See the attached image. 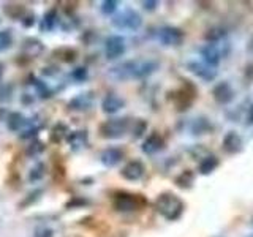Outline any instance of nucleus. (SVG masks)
I'll return each mask as SVG.
<instances>
[{
  "mask_svg": "<svg viewBox=\"0 0 253 237\" xmlns=\"http://www.w3.org/2000/svg\"><path fill=\"white\" fill-rule=\"evenodd\" d=\"M158 70V62L150 59H138L119 63L117 67L109 70V76L117 81H128V79H142L147 78Z\"/></svg>",
  "mask_w": 253,
  "mask_h": 237,
  "instance_id": "obj_1",
  "label": "nucleus"
},
{
  "mask_svg": "<svg viewBox=\"0 0 253 237\" xmlns=\"http://www.w3.org/2000/svg\"><path fill=\"white\" fill-rule=\"evenodd\" d=\"M155 209L163 218L168 221H176L184 213L185 204L177 195L174 193H162L155 199Z\"/></svg>",
  "mask_w": 253,
  "mask_h": 237,
  "instance_id": "obj_2",
  "label": "nucleus"
},
{
  "mask_svg": "<svg viewBox=\"0 0 253 237\" xmlns=\"http://www.w3.org/2000/svg\"><path fill=\"white\" fill-rule=\"evenodd\" d=\"M229 52V44L223 40L220 41H209L206 46L201 47V57L204 60V63H208L209 67L215 68L218 63L221 62V59H225Z\"/></svg>",
  "mask_w": 253,
  "mask_h": 237,
  "instance_id": "obj_3",
  "label": "nucleus"
},
{
  "mask_svg": "<svg viewBox=\"0 0 253 237\" xmlns=\"http://www.w3.org/2000/svg\"><path fill=\"white\" fill-rule=\"evenodd\" d=\"M128 128H130L128 118H109V120L101 123L100 133L106 139H119L125 136Z\"/></svg>",
  "mask_w": 253,
  "mask_h": 237,
  "instance_id": "obj_4",
  "label": "nucleus"
},
{
  "mask_svg": "<svg viewBox=\"0 0 253 237\" xmlns=\"http://www.w3.org/2000/svg\"><path fill=\"white\" fill-rule=\"evenodd\" d=\"M111 22H113L114 27L121 30H138L142 26V18L138 11L131 10V8H126L122 13L114 16V19Z\"/></svg>",
  "mask_w": 253,
  "mask_h": 237,
  "instance_id": "obj_5",
  "label": "nucleus"
},
{
  "mask_svg": "<svg viewBox=\"0 0 253 237\" xmlns=\"http://www.w3.org/2000/svg\"><path fill=\"white\" fill-rule=\"evenodd\" d=\"M125 38L121 35H111L105 41V55L108 60H116L125 54Z\"/></svg>",
  "mask_w": 253,
  "mask_h": 237,
  "instance_id": "obj_6",
  "label": "nucleus"
},
{
  "mask_svg": "<svg viewBox=\"0 0 253 237\" xmlns=\"http://www.w3.org/2000/svg\"><path fill=\"white\" fill-rule=\"evenodd\" d=\"M158 40L163 46H180L182 41H184V32L177 27H172V26H165L158 30Z\"/></svg>",
  "mask_w": 253,
  "mask_h": 237,
  "instance_id": "obj_7",
  "label": "nucleus"
},
{
  "mask_svg": "<svg viewBox=\"0 0 253 237\" xmlns=\"http://www.w3.org/2000/svg\"><path fill=\"white\" fill-rule=\"evenodd\" d=\"M114 209L119 212H133L138 210L141 205V199L136 195H130V193H117L114 196Z\"/></svg>",
  "mask_w": 253,
  "mask_h": 237,
  "instance_id": "obj_8",
  "label": "nucleus"
},
{
  "mask_svg": "<svg viewBox=\"0 0 253 237\" xmlns=\"http://www.w3.org/2000/svg\"><path fill=\"white\" fill-rule=\"evenodd\" d=\"M144 172H146V166L142 161L139 160H131L126 163L122 171H121V176L125 179V180H130V182H136L139 180L142 176H144Z\"/></svg>",
  "mask_w": 253,
  "mask_h": 237,
  "instance_id": "obj_9",
  "label": "nucleus"
},
{
  "mask_svg": "<svg viewBox=\"0 0 253 237\" xmlns=\"http://www.w3.org/2000/svg\"><path fill=\"white\" fill-rule=\"evenodd\" d=\"M212 95H213V100H215L218 105H228V103H231L234 100V89L229 82L223 81L213 87Z\"/></svg>",
  "mask_w": 253,
  "mask_h": 237,
  "instance_id": "obj_10",
  "label": "nucleus"
},
{
  "mask_svg": "<svg viewBox=\"0 0 253 237\" xmlns=\"http://www.w3.org/2000/svg\"><path fill=\"white\" fill-rule=\"evenodd\" d=\"M187 67L195 76L203 79V81H213L217 76V70L209 67L208 63H204V62H190Z\"/></svg>",
  "mask_w": 253,
  "mask_h": 237,
  "instance_id": "obj_11",
  "label": "nucleus"
},
{
  "mask_svg": "<svg viewBox=\"0 0 253 237\" xmlns=\"http://www.w3.org/2000/svg\"><path fill=\"white\" fill-rule=\"evenodd\" d=\"M163 146H165V141H163V138L160 136V133L154 131V133H150L149 136L144 139V142H142L141 149H142V152H144V154H147V155H154V154H157V152H160V150L163 149Z\"/></svg>",
  "mask_w": 253,
  "mask_h": 237,
  "instance_id": "obj_12",
  "label": "nucleus"
},
{
  "mask_svg": "<svg viewBox=\"0 0 253 237\" xmlns=\"http://www.w3.org/2000/svg\"><path fill=\"white\" fill-rule=\"evenodd\" d=\"M124 106H125V100L122 97H119V95H116V93L106 95V97L103 98V101H101V109H103V113H106V114H116Z\"/></svg>",
  "mask_w": 253,
  "mask_h": 237,
  "instance_id": "obj_13",
  "label": "nucleus"
},
{
  "mask_svg": "<svg viewBox=\"0 0 253 237\" xmlns=\"http://www.w3.org/2000/svg\"><path fill=\"white\" fill-rule=\"evenodd\" d=\"M124 158V152L122 149H117V147H109L105 149L100 155V160L101 163L106 166V168H114L116 164H119L122 161Z\"/></svg>",
  "mask_w": 253,
  "mask_h": 237,
  "instance_id": "obj_14",
  "label": "nucleus"
},
{
  "mask_svg": "<svg viewBox=\"0 0 253 237\" xmlns=\"http://www.w3.org/2000/svg\"><path fill=\"white\" fill-rule=\"evenodd\" d=\"M223 149L228 154H237L242 150V138L236 131H228L223 138Z\"/></svg>",
  "mask_w": 253,
  "mask_h": 237,
  "instance_id": "obj_15",
  "label": "nucleus"
},
{
  "mask_svg": "<svg viewBox=\"0 0 253 237\" xmlns=\"http://www.w3.org/2000/svg\"><path fill=\"white\" fill-rule=\"evenodd\" d=\"M8 128L13 130V131H26L29 128H32V125H30V120L27 117H24L22 114L19 113H13L10 117H8Z\"/></svg>",
  "mask_w": 253,
  "mask_h": 237,
  "instance_id": "obj_16",
  "label": "nucleus"
},
{
  "mask_svg": "<svg viewBox=\"0 0 253 237\" xmlns=\"http://www.w3.org/2000/svg\"><path fill=\"white\" fill-rule=\"evenodd\" d=\"M87 139H89V136H87V131L85 130H78V131H71L68 133L67 136V141L70 147L73 150H81L87 146Z\"/></svg>",
  "mask_w": 253,
  "mask_h": 237,
  "instance_id": "obj_17",
  "label": "nucleus"
},
{
  "mask_svg": "<svg viewBox=\"0 0 253 237\" xmlns=\"http://www.w3.org/2000/svg\"><path fill=\"white\" fill-rule=\"evenodd\" d=\"M218 164H220V161L215 155H208L200 161V164H198V172L203 174V176H208V174L213 172L218 168Z\"/></svg>",
  "mask_w": 253,
  "mask_h": 237,
  "instance_id": "obj_18",
  "label": "nucleus"
},
{
  "mask_svg": "<svg viewBox=\"0 0 253 237\" xmlns=\"http://www.w3.org/2000/svg\"><path fill=\"white\" fill-rule=\"evenodd\" d=\"M59 22V14H57V10H49L46 11L44 16L42 18V22H40V29L44 30V32H51L55 26H57Z\"/></svg>",
  "mask_w": 253,
  "mask_h": 237,
  "instance_id": "obj_19",
  "label": "nucleus"
},
{
  "mask_svg": "<svg viewBox=\"0 0 253 237\" xmlns=\"http://www.w3.org/2000/svg\"><path fill=\"white\" fill-rule=\"evenodd\" d=\"M92 101H93L92 93H81V95H78V97H75L73 100L70 101V108L76 109V111H83V109L89 108Z\"/></svg>",
  "mask_w": 253,
  "mask_h": 237,
  "instance_id": "obj_20",
  "label": "nucleus"
},
{
  "mask_svg": "<svg viewBox=\"0 0 253 237\" xmlns=\"http://www.w3.org/2000/svg\"><path fill=\"white\" fill-rule=\"evenodd\" d=\"M193 180H195L193 172L192 171H184L180 176L176 177V185L179 188H190L193 185Z\"/></svg>",
  "mask_w": 253,
  "mask_h": 237,
  "instance_id": "obj_21",
  "label": "nucleus"
},
{
  "mask_svg": "<svg viewBox=\"0 0 253 237\" xmlns=\"http://www.w3.org/2000/svg\"><path fill=\"white\" fill-rule=\"evenodd\" d=\"M44 172H46V166L43 163H38L29 171V180L34 182V184H37V182H40L44 177Z\"/></svg>",
  "mask_w": 253,
  "mask_h": 237,
  "instance_id": "obj_22",
  "label": "nucleus"
},
{
  "mask_svg": "<svg viewBox=\"0 0 253 237\" xmlns=\"http://www.w3.org/2000/svg\"><path fill=\"white\" fill-rule=\"evenodd\" d=\"M67 136H68V128L65 125H62V123H57L52 128V134H51V138H52V141H55V142H60L62 139H67Z\"/></svg>",
  "mask_w": 253,
  "mask_h": 237,
  "instance_id": "obj_23",
  "label": "nucleus"
},
{
  "mask_svg": "<svg viewBox=\"0 0 253 237\" xmlns=\"http://www.w3.org/2000/svg\"><path fill=\"white\" fill-rule=\"evenodd\" d=\"M13 44V37L10 30H0V52L10 49Z\"/></svg>",
  "mask_w": 253,
  "mask_h": 237,
  "instance_id": "obj_24",
  "label": "nucleus"
},
{
  "mask_svg": "<svg viewBox=\"0 0 253 237\" xmlns=\"http://www.w3.org/2000/svg\"><path fill=\"white\" fill-rule=\"evenodd\" d=\"M117 2L116 0H105V2L101 3V13H105V14H113L116 13L117 10Z\"/></svg>",
  "mask_w": 253,
  "mask_h": 237,
  "instance_id": "obj_25",
  "label": "nucleus"
},
{
  "mask_svg": "<svg viewBox=\"0 0 253 237\" xmlns=\"http://www.w3.org/2000/svg\"><path fill=\"white\" fill-rule=\"evenodd\" d=\"M43 150H44V144H43V142H42V141H35L34 144L29 146V150H27V152H29L30 155H38V154H42Z\"/></svg>",
  "mask_w": 253,
  "mask_h": 237,
  "instance_id": "obj_26",
  "label": "nucleus"
},
{
  "mask_svg": "<svg viewBox=\"0 0 253 237\" xmlns=\"http://www.w3.org/2000/svg\"><path fill=\"white\" fill-rule=\"evenodd\" d=\"M146 122L144 120H136L134 122V128H133V136L134 138H139L142 133H144V130H146Z\"/></svg>",
  "mask_w": 253,
  "mask_h": 237,
  "instance_id": "obj_27",
  "label": "nucleus"
},
{
  "mask_svg": "<svg viewBox=\"0 0 253 237\" xmlns=\"http://www.w3.org/2000/svg\"><path fill=\"white\" fill-rule=\"evenodd\" d=\"M87 76H89V75H87V70L84 67H78L73 71V78L76 79V81H85Z\"/></svg>",
  "mask_w": 253,
  "mask_h": 237,
  "instance_id": "obj_28",
  "label": "nucleus"
},
{
  "mask_svg": "<svg viewBox=\"0 0 253 237\" xmlns=\"http://www.w3.org/2000/svg\"><path fill=\"white\" fill-rule=\"evenodd\" d=\"M52 229H47V228H44V226H42V228H38L37 231H35V237H52Z\"/></svg>",
  "mask_w": 253,
  "mask_h": 237,
  "instance_id": "obj_29",
  "label": "nucleus"
},
{
  "mask_svg": "<svg viewBox=\"0 0 253 237\" xmlns=\"http://www.w3.org/2000/svg\"><path fill=\"white\" fill-rule=\"evenodd\" d=\"M142 6H144V10L147 11H154L158 6V2H155V0H152V2H142Z\"/></svg>",
  "mask_w": 253,
  "mask_h": 237,
  "instance_id": "obj_30",
  "label": "nucleus"
},
{
  "mask_svg": "<svg viewBox=\"0 0 253 237\" xmlns=\"http://www.w3.org/2000/svg\"><path fill=\"white\" fill-rule=\"evenodd\" d=\"M247 123L253 125V105L249 108V113H247Z\"/></svg>",
  "mask_w": 253,
  "mask_h": 237,
  "instance_id": "obj_31",
  "label": "nucleus"
},
{
  "mask_svg": "<svg viewBox=\"0 0 253 237\" xmlns=\"http://www.w3.org/2000/svg\"><path fill=\"white\" fill-rule=\"evenodd\" d=\"M3 70H5V68H3V65H2V63H0V78L3 76Z\"/></svg>",
  "mask_w": 253,
  "mask_h": 237,
  "instance_id": "obj_32",
  "label": "nucleus"
}]
</instances>
